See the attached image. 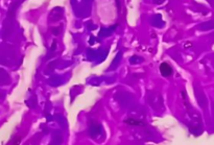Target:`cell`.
<instances>
[{"instance_id": "1", "label": "cell", "mask_w": 214, "mask_h": 145, "mask_svg": "<svg viewBox=\"0 0 214 145\" xmlns=\"http://www.w3.org/2000/svg\"><path fill=\"white\" fill-rule=\"evenodd\" d=\"M160 72L163 76H170L172 74V68L168 63H162L160 66Z\"/></svg>"}, {"instance_id": "2", "label": "cell", "mask_w": 214, "mask_h": 145, "mask_svg": "<svg viewBox=\"0 0 214 145\" xmlns=\"http://www.w3.org/2000/svg\"><path fill=\"white\" fill-rule=\"evenodd\" d=\"M126 123L127 124H131V125H143V123L142 122H140V121H135L133 120V119H127V120H126Z\"/></svg>"}, {"instance_id": "3", "label": "cell", "mask_w": 214, "mask_h": 145, "mask_svg": "<svg viewBox=\"0 0 214 145\" xmlns=\"http://www.w3.org/2000/svg\"><path fill=\"white\" fill-rule=\"evenodd\" d=\"M20 143V137H17L16 140H14V141H9V144H19Z\"/></svg>"}]
</instances>
